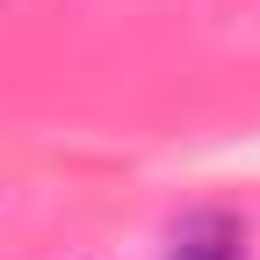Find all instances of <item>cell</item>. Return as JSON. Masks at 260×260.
Returning a JSON list of instances; mask_svg holds the SVG:
<instances>
[{"label": "cell", "mask_w": 260, "mask_h": 260, "mask_svg": "<svg viewBox=\"0 0 260 260\" xmlns=\"http://www.w3.org/2000/svg\"><path fill=\"white\" fill-rule=\"evenodd\" d=\"M167 260H253L246 246V224L224 217V210H195L167 232Z\"/></svg>", "instance_id": "1"}]
</instances>
